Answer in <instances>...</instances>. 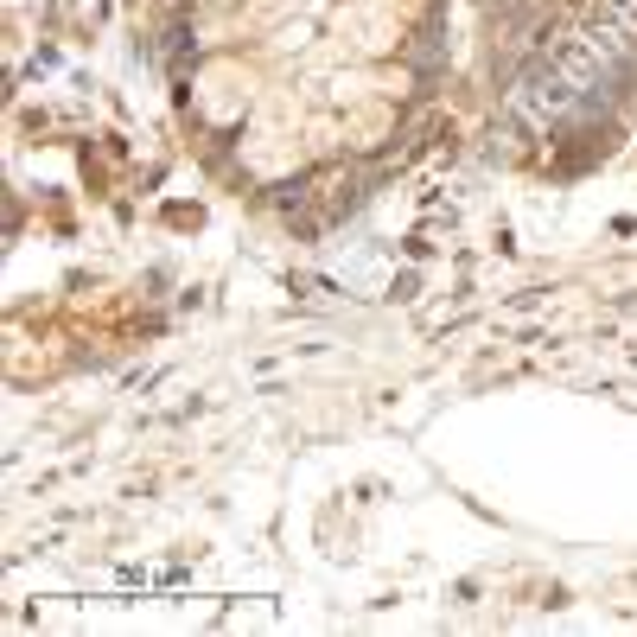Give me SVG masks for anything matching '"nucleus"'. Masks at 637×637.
Masks as SVG:
<instances>
[{
  "mask_svg": "<svg viewBox=\"0 0 637 637\" xmlns=\"http://www.w3.org/2000/svg\"><path fill=\"white\" fill-rule=\"evenodd\" d=\"M338 32H351V45H364V51H383L395 39V13H376L370 0H351L338 13Z\"/></svg>",
  "mask_w": 637,
  "mask_h": 637,
  "instance_id": "obj_1",
  "label": "nucleus"
},
{
  "mask_svg": "<svg viewBox=\"0 0 637 637\" xmlns=\"http://www.w3.org/2000/svg\"><path fill=\"white\" fill-rule=\"evenodd\" d=\"M351 134H357V141H370V134H383V109H364V115H351Z\"/></svg>",
  "mask_w": 637,
  "mask_h": 637,
  "instance_id": "obj_2",
  "label": "nucleus"
}]
</instances>
